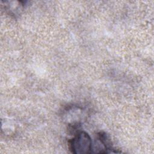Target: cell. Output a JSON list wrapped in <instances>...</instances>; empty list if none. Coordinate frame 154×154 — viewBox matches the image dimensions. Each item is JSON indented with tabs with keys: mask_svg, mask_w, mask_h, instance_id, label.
<instances>
[{
	"mask_svg": "<svg viewBox=\"0 0 154 154\" xmlns=\"http://www.w3.org/2000/svg\"><path fill=\"white\" fill-rule=\"evenodd\" d=\"M69 149L75 154L93 153V142L90 136L86 132H78L70 140Z\"/></svg>",
	"mask_w": 154,
	"mask_h": 154,
	"instance_id": "cell-1",
	"label": "cell"
},
{
	"mask_svg": "<svg viewBox=\"0 0 154 154\" xmlns=\"http://www.w3.org/2000/svg\"><path fill=\"white\" fill-rule=\"evenodd\" d=\"M82 109L77 106H71L66 109L64 116L65 120L70 125L75 126L79 124L83 119Z\"/></svg>",
	"mask_w": 154,
	"mask_h": 154,
	"instance_id": "cell-3",
	"label": "cell"
},
{
	"mask_svg": "<svg viewBox=\"0 0 154 154\" xmlns=\"http://www.w3.org/2000/svg\"><path fill=\"white\" fill-rule=\"evenodd\" d=\"M97 141L95 146H93V150H96L94 153H108L114 152L111 141L104 132H99L97 135Z\"/></svg>",
	"mask_w": 154,
	"mask_h": 154,
	"instance_id": "cell-2",
	"label": "cell"
}]
</instances>
